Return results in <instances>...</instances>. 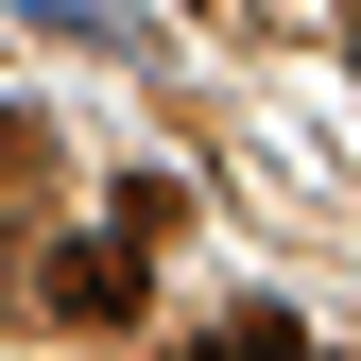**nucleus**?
Masks as SVG:
<instances>
[{
	"label": "nucleus",
	"instance_id": "1",
	"mask_svg": "<svg viewBox=\"0 0 361 361\" xmlns=\"http://www.w3.org/2000/svg\"><path fill=\"white\" fill-rule=\"evenodd\" d=\"M35 293H52V327H138V241H121V224L104 241H52Z\"/></svg>",
	"mask_w": 361,
	"mask_h": 361
},
{
	"label": "nucleus",
	"instance_id": "2",
	"mask_svg": "<svg viewBox=\"0 0 361 361\" xmlns=\"http://www.w3.org/2000/svg\"><path fill=\"white\" fill-rule=\"evenodd\" d=\"M190 361H310V327H293V310H224Z\"/></svg>",
	"mask_w": 361,
	"mask_h": 361
},
{
	"label": "nucleus",
	"instance_id": "3",
	"mask_svg": "<svg viewBox=\"0 0 361 361\" xmlns=\"http://www.w3.org/2000/svg\"><path fill=\"white\" fill-rule=\"evenodd\" d=\"M35 172H52V138H35V121H0V190H35Z\"/></svg>",
	"mask_w": 361,
	"mask_h": 361
},
{
	"label": "nucleus",
	"instance_id": "4",
	"mask_svg": "<svg viewBox=\"0 0 361 361\" xmlns=\"http://www.w3.org/2000/svg\"><path fill=\"white\" fill-rule=\"evenodd\" d=\"M190 18H241V0H190Z\"/></svg>",
	"mask_w": 361,
	"mask_h": 361
}]
</instances>
